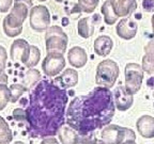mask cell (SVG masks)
<instances>
[{"mask_svg":"<svg viewBox=\"0 0 154 144\" xmlns=\"http://www.w3.org/2000/svg\"><path fill=\"white\" fill-rule=\"evenodd\" d=\"M66 91L55 82L41 80L30 92L26 110L28 134L32 138L54 137L64 125Z\"/></svg>","mask_w":154,"mask_h":144,"instance_id":"6da1fadb","label":"cell"},{"mask_svg":"<svg viewBox=\"0 0 154 144\" xmlns=\"http://www.w3.org/2000/svg\"><path fill=\"white\" fill-rule=\"evenodd\" d=\"M115 112L113 94L109 89L97 86L71 101L66 109L65 121L80 136H88L110 124Z\"/></svg>","mask_w":154,"mask_h":144,"instance_id":"7a4b0ae2","label":"cell"},{"mask_svg":"<svg viewBox=\"0 0 154 144\" xmlns=\"http://www.w3.org/2000/svg\"><path fill=\"white\" fill-rule=\"evenodd\" d=\"M119 75H120V70L118 64L110 59H106L100 62L96 67L95 82L99 86L110 89L116 83Z\"/></svg>","mask_w":154,"mask_h":144,"instance_id":"3957f363","label":"cell"},{"mask_svg":"<svg viewBox=\"0 0 154 144\" xmlns=\"http://www.w3.org/2000/svg\"><path fill=\"white\" fill-rule=\"evenodd\" d=\"M102 141L105 144H122L125 141H135L134 130L115 124H109L102 129Z\"/></svg>","mask_w":154,"mask_h":144,"instance_id":"277c9868","label":"cell"},{"mask_svg":"<svg viewBox=\"0 0 154 144\" xmlns=\"http://www.w3.org/2000/svg\"><path fill=\"white\" fill-rule=\"evenodd\" d=\"M69 38L59 26H51L46 30L45 45L48 53H64L67 48Z\"/></svg>","mask_w":154,"mask_h":144,"instance_id":"5b68a950","label":"cell"},{"mask_svg":"<svg viewBox=\"0 0 154 144\" xmlns=\"http://www.w3.org/2000/svg\"><path fill=\"white\" fill-rule=\"evenodd\" d=\"M143 70L137 63H128L125 66V89L128 93L136 94L141 88Z\"/></svg>","mask_w":154,"mask_h":144,"instance_id":"8992f818","label":"cell"},{"mask_svg":"<svg viewBox=\"0 0 154 144\" xmlns=\"http://www.w3.org/2000/svg\"><path fill=\"white\" fill-rule=\"evenodd\" d=\"M30 27L34 31L43 32L49 28L51 25V13L45 5H34L29 13Z\"/></svg>","mask_w":154,"mask_h":144,"instance_id":"52a82bcc","label":"cell"},{"mask_svg":"<svg viewBox=\"0 0 154 144\" xmlns=\"http://www.w3.org/2000/svg\"><path fill=\"white\" fill-rule=\"evenodd\" d=\"M29 14V9L22 2H14L13 8L10 10V14L5 17L3 24L9 28L18 29L23 28V24Z\"/></svg>","mask_w":154,"mask_h":144,"instance_id":"ba28073f","label":"cell"},{"mask_svg":"<svg viewBox=\"0 0 154 144\" xmlns=\"http://www.w3.org/2000/svg\"><path fill=\"white\" fill-rule=\"evenodd\" d=\"M65 67V59L62 53H47L42 62V68L46 76L55 77Z\"/></svg>","mask_w":154,"mask_h":144,"instance_id":"9c48e42d","label":"cell"},{"mask_svg":"<svg viewBox=\"0 0 154 144\" xmlns=\"http://www.w3.org/2000/svg\"><path fill=\"white\" fill-rule=\"evenodd\" d=\"M30 47L31 45L24 40V38H17L11 45L10 49V57L13 61H20L23 64L28 61L30 56Z\"/></svg>","mask_w":154,"mask_h":144,"instance_id":"30bf717a","label":"cell"},{"mask_svg":"<svg viewBox=\"0 0 154 144\" xmlns=\"http://www.w3.org/2000/svg\"><path fill=\"white\" fill-rule=\"evenodd\" d=\"M116 30L119 38L123 40H132L137 34L138 25L130 17H124L118 22Z\"/></svg>","mask_w":154,"mask_h":144,"instance_id":"8fae6325","label":"cell"},{"mask_svg":"<svg viewBox=\"0 0 154 144\" xmlns=\"http://www.w3.org/2000/svg\"><path fill=\"white\" fill-rule=\"evenodd\" d=\"M113 101L116 108L120 111H126L131 108L134 103L133 94L128 93L125 86H118L113 92Z\"/></svg>","mask_w":154,"mask_h":144,"instance_id":"7c38bea8","label":"cell"},{"mask_svg":"<svg viewBox=\"0 0 154 144\" xmlns=\"http://www.w3.org/2000/svg\"><path fill=\"white\" fill-rule=\"evenodd\" d=\"M55 82L61 89H71L78 83V73L74 68H66L62 74L55 79Z\"/></svg>","mask_w":154,"mask_h":144,"instance_id":"4fadbf2b","label":"cell"},{"mask_svg":"<svg viewBox=\"0 0 154 144\" xmlns=\"http://www.w3.org/2000/svg\"><path fill=\"white\" fill-rule=\"evenodd\" d=\"M110 2L119 17L130 16L137 8L136 0H110Z\"/></svg>","mask_w":154,"mask_h":144,"instance_id":"5bb4252c","label":"cell"},{"mask_svg":"<svg viewBox=\"0 0 154 144\" xmlns=\"http://www.w3.org/2000/svg\"><path fill=\"white\" fill-rule=\"evenodd\" d=\"M136 127L141 137L146 139L154 138V118L151 115H142L136 122Z\"/></svg>","mask_w":154,"mask_h":144,"instance_id":"9a60e30c","label":"cell"},{"mask_svg":"<svg viewBox=\"0 0 154 144\" xmlns=\"http://www.w3.org/2000/svg\"><path fill=\"white\" fill-rule=\"evenodd\" d=\"M67 59H69V63L73 67L80 68V67H84L87 64L88 56H87L86 50L82 47L75 46V47H72L69 50V52H67Z\"/></svg>","mask_w":154,"mask_h":144,"instance_id":"2e32d148","label":"cell"},{"mask_svg":"<svg viewBox=\"0 0 154 144\" xmlns=\"http://www.w3.org/2000/svg\"><path fill=\"white\" fill-rule=\"evenodd\" d=\"M113 47V42L110 36L108 35H101L96 38L94 41L93 48L96 55L101 56V57H106L110 53L111 49Z\"/></svg>","mask_w":154,"mask_h":144,"instance_id":"e0dca14e","label":"cell"},{"mask_svg":"<svg viewBox=\"0 0 154 144\" xmlns=\"http://www.w3.org/2000/svg\"><path fill=\"white\" fill-rule=\"evenodd\" d=\"M57 136L60 144H77L79 141V134L69 125H63Z\"/></svg>","mask_w":154,"mask_h":144,"instance_id":"ac0fdd59","label":"cell"},{"mask_svg":"<svg viewBox=\"0 0 154 144\" xmlns=\"http://www.w3.org/2000/svg\"><path fill=\"white\" fill-rule=\"evenodd\" d=\"M95 25L93 22V18L91 17H84L78 20L77 24V32L82 38H88L94 33Z\"/></svg>","mask_w":154,"mask_h":144,"instance_id":"d6986e66","label":"cell"},{"mask_svg":"<svg viewBox=\"0 0 154 144\" xmlns=\"http://www.w3.org/2000/svg\"><path fill=\"white\" fill-rule=\"evenodd\" d=\"M41 73L35 68H29L23 76V83L27 88L28 91L32 90L38 82L41 81Z\"/></svg>","mask_w":154,"mask_h":144,"instance_id":"ffe728a7","label":"cell"},{"mask_svg":"<svg viewBox=\"0 0 154 144\" xmlns=\"http://www.w3.org/2000/svg\"><path fill=\"white\" fill-rule=\"evenodd\" d=\"M101 12L103 14L104 22H106V25H113L117 22L119 16L115 13L112 5H111L110 0H106L105 2L103 3L101 8Z\"/></svg>","mask_w":154,"mask_h":144,"instance_id":"44dd1931","label":"cell"},{"mask_svg":"<svg viewBox=\"0 0 154 144\" xmlns=\"http://www.w3.org/2000/svg\"><path fill=\"white\" fill-rule=\"evenodd\" d=\"M13 140V132L8 122L0 116V144H9Z\"/></svg>","mask_w":154,"mask_h":144,"instance_id":"7402d4cb","label":"cell"},{"mask_svg":"<svg viewBox=\"0 0 154 144\" xmlns=\"http://www.w3.org/2000/svg\"><path fill=\"white\" fill-rule=\"evenodd\" d=\"M28 92L27 88L24 84L14 83L10 86V96H11V103H17L18 99L22 97L24 93Z\"/></svg>","mask_w":154,"mask_h":144,"instance_id":"603a6c76","label":"cell"},{"mask_svg":"<svg viewBox=\"0 0 154 144\" xmlns=\"http://www.w3.org/2000/svg\"><path fill=\"white\" fill-rule=\"evenodd\" d=\"M40 59H41V51H40L38 47L31 45V47H30V56H29L28 61L25 63V66L29 67V68H33L38 63Z\"/></svg>","mask_w":154,"mask_h":144,"instance_id":"cb8c5ba5","label":"cell"},{"mask_svg":"<svg viewBox=\"0 0 154 144\" xmlns=\"http://www.w3.org/2000/svg\"><path fill=\"white\" fill-rule=\"evenodd\" d=\"M142 70L150 75H154V55L144 53L142 58Z\"/></svg>","mask_w":154,"mask_h":144,"instance_id":"d4e9b609","label":"cell"},{"mask_svg":"<svg viewBox=\"0 0 154 144\" xmlns=\"http://www.w3.org/2000/svg\"><path fill=\"white\" fill-rule=\"evenodd\" d=\"M100 0H78V8L82 12L92 13L96 9Z\"/></svg>","mask_w":154,"mask_h":144,"instance_id":"484cf974","label":"cell"},{"mask_svg":"<svg viewBox=\"0 0 154 144\" xmlns=\"http://www.w3.org/2000/svg\"><path fill=\"white\" fill-rule=\"evenodd\" d=\"M9 101H11L10 88L7 84H1L0 86V111H2L7 107Z\"/></svg>","mask_w":154,"mask_h":144,"instance_id":"4316f807","label":"cell"},{"mask_svg":"<svg viewBox=\"0 0 154 144\" xmlns=\"http://www.w3.org/2000/svg\"><path fill=\"white\" fill-rule=\"evenodd\" d=\"M13 118L17 122H26V110L22 108H16L13 111Z\"/></svg>","mask_w":154,"mask_h":144,"instance_id":"83f0119b","label":"cell"},{"mask_svg":"<svg viewBox=\"0 0 154 144\" xmlns=\"http://www.w3.org/2000/svg\"><path fill=\"white\" fill-rule=\"evenodd\" d=\"M3 27V31H5V35L9 36V38H16L19 34L23 32V28H18V29H12L7 27L5 25H2Z\"/></svg>","mask_w":154,"mask_h":144,"instance_id":"f1b7e54d","label":"cell"},{"mask_svg":"<svg viewBox=\"0 0 154 144\" xmlns=\"http://www.w3.org/2000/svg\"><path fill=\"white\" fill-rule=\"evenodd\" d=\"M8 61V52L3 46L0 45V70H5Z\"/></svg>","mask_w":154,"mask_h":144,"instance_id":"f546056e","label":"cell"},{"mask_svg":"<svg viewBox=\"0 0 154 144\" xmlns=\"http://www.w3.org/2000/svg\"><path fill=\"white\" fill-rule=\"evenodd\" d=\"M13 0H0V13H5L11 10Z\"/></svg>","mask_w":154,"mask_h":144,"instance_id":"4dcf8cb0","label":"cell"},{"mask_svg":"<svg viewBox=\"0 0 154 144\" xmlns=\"http://www.w3.org/2000/svg\"><path fill=\"white\" fill-rule=\"evenodd\" d=\"M143 9L148 12H151L154 9V0H143Z\"/></svg>","mask_w":154,"mask_h":144,"instance_id":"1f68e13d","label":"cell"},{"mask_svg":"<svg viewBox=\"0 0 154 144\" xmlns=\"http://www.w3.org/2000/svg\"><path fill=\"white\" fill-rule=\"evenodd\" d=\"M41 144H60L55 137H47L42 140Z\"/></svg>","mask_w":154,"mask_h":144,"instance_id":"d6a6232c","label":"cell"},{"mask_svg":"<svg viewBox=\"0 0 154 144\" xmlns=\"http://www.w3.org/2000/svg\"><path fill=\"white\" fill-rule=\"evenodd\" d=\"M144 51H146V53H152V55H154V41H150L146 45Z\"/></svg>","mask_w":154,"mask_h":144,"instance_id":"836d02e7","label":"cell"},{"mask_svg":"<svg viewBox=\"0 0 154 144\" xmlns=\"http://www.w3.org/2000/svg\"><path fill=\"white\" fill-rule=\"evenodd\" d=\"M8 81H9V78H8L5 70H0V86L1 84H8Z\"/></svg>","mask_w":154,"mask_h":144,"instance_id":"e575fe53","label":"cell"},{"mask_svg":"<svg viewBox=\"0 0 154 144\" xmlns=\"http://www.w3.org/2000/svg\"><path fill=\"white\" fill-rule=\"evenodd\" d=\"M80 144H105L103 141H100V140L96 139H87L84 140Z\"/></svg>","mask_w":154,"mask_h":144,"instance_id":"d590c367","label":"cell"},{"mask_svg":"<svg viewBox=\"0 0 154 144\" xmlns=\"http://www.w3.org/2000/svg\"><path fill=\"white\" fill-rule=\"evenodd\" d=\"M14 2H22L24 4H26L28 7V9L31 10L33 8V4H32V0H14Z\"/></svg>","mask_w":154,"mask_h":144,"instance_id":"8d00e7d4","label":"cell"},{"mask_svg":"<svg viewBox=\"0 0 154 144\" xmlns=\"http://www.w3.org/2000/svg\"><path fill=\"white\" fill-rule=\"evenodd\" d=\"M122 144H137V143H136V141H125Z\"/></svg>","mask_w":154,"mask_h":144,"instance_id":"74e56055","label":"cell"},{"mask_svg":"<svg viewBox=\"0 0 154 144\" xmlns=\"http://www.w3.org/2000/svg\"><path fill=\"white\" fill-rule=\"evenodd\" d=\"M151 24H152V30H153V34H154V15H153V16H152Z\"/></svg>","mask_w":154,"mask_h":144,"instance_id":"f35d334b","label":"cell"},{"mask_svg":"<svg viewBox=\"0 0 154 144\" xmlns=\"http://www.w3.org/2000/svg\"><path fill=\"white\" fill-rule=\"evenodd\" d=\"M13 144H25V143L23 141H16V142H14Z\"/></svg>","mask_w":154,"mask_h":144,"instance_id":"ab89813d","label":"cell"},{"mask_svg":"<svg viewBox=\"0 0 154 144\" xmlns=\"http://www.w3.org/2000/svg\"><path fill=\"white\" fill-rule=\"evenodd\" d=\"M55 1H57V2H64L66 0H55Z\"/></svg>","mask_w":154,"mask_h":144,"instance_id":"60d3db41","label":"cell"},{"mask_svg":"<svg viewBox=\"0 0 154 144\" xmlns=\"http://www.w3.org/2000/svg\"><path fill=\"white\" fill-rule=\"evenodd\" d=\"M38 1H42V2H43V1H46V0H38Z\"/></svg>","mask_w":154,"mask_h":144,"instance_id":"b9f144b4","label":"cell"},{"mask_svg":"<svg viewBox=\"0 0 154 144\" xmlns=\"http://www.w3.org/2000/svg\"><path fill=\"white\" fill-rule=\"evenodd\" d=\"M153 97H154V89H153Z\"/></svg>","mask_w":154,"mask_h":144,"instance_id":"7bdbcfd3","label":"cell"}]
</instances>
